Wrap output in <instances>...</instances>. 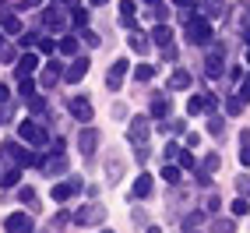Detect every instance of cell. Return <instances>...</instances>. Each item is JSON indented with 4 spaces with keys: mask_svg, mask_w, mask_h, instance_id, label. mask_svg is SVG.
<instances>
[{
    "mask_svg": "<svg viewBox=\"0 0 250 233\" xmlns=\"http://www.w3.org/2000/svg\"><path fill=\"white\" fill-rule=\"evenodd\" d=\"M130 194H134V198H148V194H152V173H145V170H141V177L134 180Z\"/></svg>",
    "mask_w": 250,
    "mask_h": 233,
    "instance_id": "obj_16",
    "label": "cell"
},
{
    "mask_svg": "<svg viewBox=\"0 0 250 233\" xmlns=\"http://www.w3.org/2000/svg\"><path fill=\"white\" fill-rule=\"evenodd\" d=\"M0 152H4V159H11V163H18V166H32V163H39V159L32 156L28 148H21L18 141H7V145H0Z\"/></svg>",
    "mask_w": 250,
    "mask_h": 233,
    "instance_id": "obj_5",
    "label": "cell"
},
{
    "mask_svg": "<svg viewBox=\"0 0 250 233\" xmlns=\"http://www.w3.org/2000/svg\"><path fill=\"white\" fill-rule=\"evenodd\" d=\"M103 219H106V205H99V202L81 205V209L74 212V223H78V226H99Z\"/></svg>",
    "mask_w": 250,
    "mask_h": 233,
    "instance_id": "obj_3",
    "label": "cell"
},
{
    "mask_svg": "<svg viewBox=\"0 0 250 233\" xmlns=\"http://www.w3.org/2000/svg\"><path fill=\"white\" fill-rule=\"evenodd\" d=\"M36 46H39V53H53L57 49V43L49 39V36H42V39H36Z\"/></svg>",
    "mask_w": 250,
    "mask_h": 233,
    "instance_id": "obj_34",
    "label": "cell"
},
{
    "mask_svg": "<svg viewBox=\"0 0 250 233\" xmlns=\"http://www.w3.org/2000/svg\"><path fill=\"white\" fill-rule=\"evenodd\" d=\"M127 68H130V64H127L124 57H120V60H113V68L106 71V85H109L113 92H116V89L124 85V74H127Z\"/></svg>",
    "mask_w": 250,
    "mask_h": 233,
    "instance_id": "obj_11",
    "label": "cell"
},
{
    "mask_svg": "<svg viewBox=\"0 0 250 233\" xmlns=\"http://www.w3.org/2000/svg\"><path fill=\"white\" fill-rule=\"evenodd\" d=\"M99 141H103V138H99V131H95V127H81L78 148H81V156H85V159H92V156L99 152Z\"/></svg>",
    "mask_w": 250,
    "mask_h": 233,
    "instance_id": "obj_6",
    "label": "cell"
},
{
    "mask_svg": "<svg viewBox=\"0 0 250 233\" xmlns=\"http://www.w3.org/2000/svg\"><path fill=\"white\" fill-rule=\"evenodd\" d=\"M88 68H92V64H88V57H74V60H71V68H63V81L78 85V81L88 74Z\"/></svg>",
    "mask_w": 250,
    "mask_h": 233,
    "instance_id": "obj_8",
    "label": "cell"
},
{
    "mask_svg": "<svg viewBox=\"0 0 250 233\" xmlns=\"http://www.w3.org/2000/svg\"><path fill=\"white\" fill-rule=\"evenodd\" d=\"M14 184H18V170H7L0 177V187H14Z\"/></svg>",
    "mask_w": 250,
    "mask_h": 233,
    "instance_id": "obj_37",
    "label": "cell"
},
{
    "mask_svg": "<svg viewBox=\"0 0 250 233\" xmlns=\"http://www.w3.org/2000/svg\"><path fill=\"white\" fill-rule=\"evenodd\" d=\"M236 95H240V103H250V74L240 81V92H236Z\"/></svg>",
    "mask_w": 250,
    "mask_h": 233,
    "instance_id": "obj_36",
    "label": "cell"
},
{
    "mask_svg": "<svg viewBox=\"0 0 250 233\" xmlns=\"http://www.w3.org/2000/svg\"><path fill=\"white\" fill-rule=\"evenodd\" d=\"M134 156H138V163H145V159H148V148H145V141H141V145H134Z\"/></svg>",
    "mask_w": 250,
    "mask_h": 233,
    "instance_id": "obj_46",
    "label": "cell"
},
{
    "mask_svg": "<svg viewBox=\"0 0 250 233\" xmlns=\"http://www.w3.org/2000/svg\"><path fill=\"white\" fill-rule=\"evenodd\" d=\"M18 194H21V202H25L28 209H36V191H32V187H21Z\"/></svg>",
    "mask_w": 250,
    "mask_h": 233,
    "instance_id": "obj_38",
    "label": "cell"
},
{
    "mask_svg": "<svg viewBox=\"0 0 250 233\" xmlns=\"http://www.w3.org/2000/svg\"><path fill=\"white\" fill-rule=\"evenodd\" d=\"M226 110H229V113H240V110H243L240 95H229V99H226Z\"/></svg>",
    "mask_w": 250,
    "mask_h": 233,
    "instance_id": "obj_40",
    "label": "cell"
},
{
    "mask_svg": "<svg viewBox=\"0 0 250 233\" xmlns=\"http://www.w3.org/2000/svg\"><path fill=\"white\" fill-rule=\"evenodd\" d=\"M208 131H211V135H222V120H219V116H211V124H208Z\"/></svg>",
    "mask_w": 250,
    "mask_h": 233,
    "instance_id": "obj_47",
    "label": "cell"
},
{
    "mask_svg": "<svg viewBox=\"0 0 250 233\" xmlns=\"http://www.w3.org/2000/svg\"><path fill=\"white\" fill-rule=\"evenodd\" d=\"M187 43L190 46H208L211 43V25H208V18H187Z\"/></svg>",
    "mask_w": 250,
    "mask_h": 233,
    "instance_id": "obj_1",
    "label": "cell"
},
{
    "mask_svg": "<svg viewBox=\"0 0 250 233\" xmlns=\"http://www.w3.org/2000/svg\"><path fill=\"white\" fill-rule=\"evenodd\" d=\"M103 4H109V0H92V7H103Z\"/></svg>",
    "mask_w": 250,
    "mask_h": 233,
    "instance_id": "obj_52",
    "label": "cell"
},
{
    "mask_svg": "<svg viewBox=\"0 0 250 233\" xmlns=\"http://www.w3.org/2000/svg\"><path fill=\"white\" fill-rule=\"evenodd\" d=\"M28 110L32 113H46V99L42 95H28Z\"/></svg>",
    "mask_w": 250,
    "mask_h": 233,
    "instance_id": "obj_33",
    "label": "cell"
},
{
    "mask_svg": "<svg viewBox=\"0 0 250 233\" xmlns=\"http://www.w3.org/2000/svg\"><path fill=\"white\" fill-rule=\"evenodd\" d=\"M145 4H152V7H155V4H162V0H145Z\"/></svg>",
    "mask_w": 250,
    "mask_h": 233,
    "instance_id": "obj_53",
    "label": "cell"
},
{
    "mask_svg": "<svg viewBox=\"0 0 250 233\" xmlns=\"http://www.w3.org/2000/svg\"><path fill=\"white\" fill-rule=\"evenodd\" d=\"M18 81H21V85H18V92H21L25 99H28V95H36V81H32V74H28V78H18Z\"/></svg>",
    "mask_w": 250,
    "mask_h": 233,
    "instance_id": "obj_32",
    "label": "cell"
},
{
    "mask_svg": "<svg viewBox=\"0 0 250 233\" xmlns=\"http://www.w3.org/2000/svg\"><path fill=\"white\" fill-rule=\"evenodd\" d=\"M173 4L183 11V18H190V7H194V0H173Z\"/></svg>",
    "mask_w": 250,
    "mask_h": 233,
    "instance_id": "obj_42",
    "label": "cell"
},
{
    "mask_svg": "<svg viewBox=\"0 0 250 233\" xmlns=\"http://www.w3.org/2000/svg\"><path fill=\"white\" fill-rule=\"evenodd\" d=\"M18 43H21V49H28V46H36V36H32V32H21Z\"/></svg>",
    "mask_w": 250,
    "mask_h": 233,
    "instance_id": "obj_44",
    "label": "cell"
},
{
    "mask_svg": "<svg viewBox=\"0 0 250 233\" xmlns=\"http://www.w3.org/2000/svg\"><path fill=\"white\" fill-rule=\"evenodd\" d=\"M11 99V92H7V85H0V103H7Z\"/></svg>",
    "mask_w": 250,
    "mask_h": 233,
    "instance_id": "obj_50",
    "label": "cell"
},
{
    "mask_svg": "<svg viewBox=\"0 0 250 233\" xmlns=\"http://www.w3.org/2000/svg\"><path fill=\"white\" fill-rule=\"evenodd\" d=\"M152 43H155V46H162V49H166V46H173V28H169V25H155Z\"/></svg>",
    "mask_w": 250,
    "mask_h": 233,
    "instance_id": "obj_17",
    "label": "cell"
},
{
    "mask_svg": "<svg viewBox=\"0 0 250 233\" xmlns=\"http://www.w3.org/2000/svg\"><path fill=\"white\" fill-rule=\"evenodd\" d=\"M42 166H46V173H63V170H67V159H63V156L57 152V156H49Z\"/></svg>",
    "mask_w": 250,
    "mask_h": 233,
    "instance_id": "obj_21",
    "label": "cell"
},
{
    "mask_svg": "<svg viewBox=\"0 0 250 233\" xmlns=\"http://www.w3.org/2000/svg\"><path fill=\"white\" fill-rule=\"evenodd\" d=\"M197 184H201V187H208V184H211V177H208V170H197Z\"/></svg>",
    "mask_w": 250,
    "mask_h": 233,
    "instance_id": "obj_48",
    "label": "cell"
},
{
    "mask_svg": "<svg viewBox=\"0 0 250 233\" xmlns=\"http://www.w3.org/2000/svg\"><path fill=\"white\" fill-rule=\"evenodd\" d=\"M81 36H85V43H88V46H99V43H103V39H99V36H95V32H92L88 25H85V32H81Z\"/></svg>",
    "mask_w": 250,
    "mask_h": 233,
    "instance_id": "obj_43",
    "label": "cell"
},
{
    "mask_svg": "<svg viewBox=\"0 0 250 233\" xmlns=\"http://www.w3.org/2000/svg\"><path fill=\"white\" fill-rule=\"evenodd\" d=\"M162 180H166V184H180V177H183V170H180V166H173L169 159H166V166H162V173H159Z\"/></svg>",
    "mask_w": 250,
    "mask_h": 233,
    "instance_id": "obj_19",
    "label": "cell"
},
{
    "mask_svg": "<svg viewBox=\"0 0 250 233\" xmlns=\"http://www.w3.org/2000/svg\"><path fill=\"white\" fill-rule=\"evenodd\" d=\"M169 89H176V92L180 89H190V74L187 71H173L169 74Z\"/></svg>",
    "mask_w": 250,
    "mask_h": 233,
    "instance_id": "obj_23",
    "label": "cell"
},
{
    "mask_svg": "<svg viewBox=\"0 0 250 233\" xmlns=\"http://www.w3.org/2000/svg\"><path fill=\"white\" fill-rule=\"evenodd\" d=\"M243 39H247V43H250V25H243Z\"/></svg>",
    "mask_w": 250,
    "mask_h": 233,
    "instance_id": "obj_51",
    "label": "cell"
},
{
    "mask_svg": "<svg viewBox=\"0 0 250 233\" xmlns=\"http://www.w3.org/2000/svg\"><path fill=\"white\" fill-rule=\"evenodd\" d=\"M222 53H226L222 46H211V49H208V57H205V74H208V78H222V74H226Z\"/></svg>",
    "mask_w": 250,
    "mask_h": 233,
    "instance_id": "obj_7",
    "label": "cell"
},
{
    "mask_svg": "<svg viewBox=\"0 0 250 233\" xmlns=\"http://www.w3.org/2000/svg\"><path fill=\"white\" fill-rule=\"evenodd\" d=\"M240 163L250 166V141H247V148H240Z\"/></svg>",
    "mask_w": 250,
    "mask_h": 233,
    "instance_id": "obj_49",
    "label": "cell"
},
{
    "mask_svg": "<svg viewBox=\"0 0 250 233\" xmlns=\"http://www.w3.org/2000/svg\"><path fill=\"white\" fill-rule=\"evenodd\" d=\"M0 28H4L7 32V36H21V18H18V14H14V11H4V7H0Z\"/></svg>",
    "mask_w": 250,
    "mask_h": 233,
    "instance_id": "obj_12",
    "label": "cell"
},
{
    "mask_svg": "<svg viewBox=\"0 0 250 233\" xmlns=\"http://www.w3.org/2000/svg\"><path fill=\"white\" fill-rule=\"evenodd\" d=\"M18 135H21V141L36 145V148H46V145H49V131H46L42 124H36V120H21Z\"/></svg>",
    "mask_w": 250,
    "mask_h": 233,
    "instance_id": "obj_2",
    "label": "cell"
},
{
    "mask_svg": "<svg viewBox=\"0 0 250 233\" xmlns=\"http://www.w3.org/2000/svg\"><path fill=\"white\" fill-rule=\"evenodd\" d=\"M232 212H236V215H247V212H250V202H247L243 194L236 198V202H232Z\"/></svg>",
    "mask_w": 250,
    "mask_h": 233,
    "instance_id": "obj_35",
    "label": "cell"
},
{
    "mask_svg": "<svg viewBox=\"0 0 250 233\" xmlns=\"http://www.w3.org/2000/svg\"><path fill=\"white\" fill-rule=\"evenodd\" d=\"M36 68H39V57H36V53H25V57L18 60V78H28V74H36Z\"/></svg>",
    "mask_w": 250,
    "mask_h": 233,
    "instance_id": "obj_18",
    "label": "cell"
},
{
    "mask_svg": "<svg viewBox=\"0 0 250 233\" xmlns=\"http://www.w3.org/2000/svg\"><path fill=\"white\" fill-rule=\"evenodd\" d=\"M81 191V180H63V184H53V191H49V198H53L57 205H63L71 194H78Z\"/></svg>",
    "mask_w": 250,
    "mask_h": 233,
    "instance_id": "obj_10",
    "label": "cell"
},
{
    "mask_svg": "<svg viewBox=\"0 0 250 233\" xmlns=\"http://www.w3.org/2000/svg\"><path fill=\"white\" fill-rule=\"evenodd\" d=\"M42 22H46L49 28H63V25H67V11H63V7H49V11L42 14Z\"/></svg>",
    "mask_w": 250,
    "mask_h": 233,
    "instance_id": "obj_15",
    "label": "cell"
},
{
    "mask_svg": "<svg viewBox=\"0 0 250 233\" xmlns=\"http://www.w3.org/2000/svg\"><path fill=\"white\" fill-rule=\"evenodd\" d=\"M236 191H240L243 198H250V177H236Z\"/></svg>",
    "mask_w": 250,
    "mask_h": 233,
    "instance_id": "obj_39",
    "label": "cell"
},
{
    "mask_svg": "<svg viewBox=\"0 0 250 233\" xmlns=\"http://www.w3.org/2000/svg\"><path fill=\"white\" fill-rule=\"evenodd\" d=\"M187 113H190V116L205 113V95H190V99H187Z\"/></svg>",
    "mask_w": 250,
    "mask_h": 233,
    "instance_id": "obj_27",
    "label": "cell"
},
{
    "mask_svg": "<svg viewBox=\"0 0 250 233\" xmlns=\"http://www.w3.org/2000/svg\"><path fill=\"white\" fill-rule=\"evenodd\" d=\"M148 135H152L148 116H130V124H127V141H130V145H141V141H148Z\"/></svg>",
    "mask_w": 250,
    "mask_h": 233,
    "instance_id": "obj_4",
    "label": "cell"
},
{
    "mask_svg": "<svg viewBox=\"0 0 250 233\" xmlns=\"http://www.w3.org/2000/svg\"><path fill=\"white\" fill-rule=\"evenodd\" d=\"M152 116H159V120L169 116V99H155V103H152Z\"/></svg>",
    "mask_w": 250,
    "mask_h": 233,
    "instance_id": "obj_30",
    "label": "cell"
},
{
    "mask_svg": "<svg viewBox=\"0 0 250 233\" xmlns=\"http://www.w3.org/2000/svg\"><path fill=\"white\" fill-rule=\"evenodd\" d=\"M162 156H166V159H176V156H180V145H176V141H169V145L162 148Z\"/></svg>",
    "mask_w": 250,
    "mask_h": 233,
    "instance_id": "obj_41",
    "label": "cell"
},
{
    "mask_svg": "<svg viewBox=\"0 0 250 233\" xmlns=\"http://www.w3.org/2000/svg\"><path fill=\"white\" fill-rule=\"evenodd\" d=\"M201 223H205V215H201V212H190V215H183V230H197Z\"/></svg>",
    "mask_w": 250,
    "mask_h": 233,
    "instance_id": "obj_31",
    "label": "cell"
},
{
    "mask_svg": "<svg viewBox=\"0 0 250 233\" xmlns=\"http://www.w3.org/2000/svg\"><path fill=\"white\" fill-rule=\"evenodd\" d=\"M4 230H11V233H32V215L28 212H11L4 219Z\"/></svg>",
    "mask_w": 250,
    "mask_h": 233,
    "instance_id": "obj_9",
    "label": "cell"
},
{
    "mask_svg": "<svg viewBox=\"0 0 250 233\" xmlns=\"http://www.w3.org/2000/svg\"><path fill=\"white\" fill-rule=\"evenodd\" d=\"M60 78H63V68L53 60V64H46V71H42V78H39V85H42V89H53Z\"/></svg>",
    "mask_w": 250,
    "mask_h": 233,
    "instance_id": "obj_13",
    "label": "cell"
},
{
    "mask_svg": "<svg viewBox=\"0 0 250 233\" xmlns=\"http://www.w3.org/2000/svg\"><path fill=\"white\" fill-rule=\"evenodd\" d=\"M247 64H250V49H247Z\"/></svg>",
    "mask_w": 250,
    "mask_h": 233,
    "instance_id": "obj_55",
    "label": "cell"
},
{
    "mask_svg": "<svg viewBox=\"0 0 250 233\" xmlns=\"http://www.w3.org/2000/svg\"><path fill=\"white\" fill-rule=\"evenodd\" d=\"M134 78H138V85H141V81H152V78H155V68H152V64H138V68H134Z\"/></svg>",
    "mask_w": 250,
    "mask_h": 233,
    "instance_id": "obj_26",
    "label": "cell"
},
{
    "mask_svg": "<svg viewBox=\"0 0 250 233\" xmlns=\"http://www.w3.org/2000/svg\"><path fill=\"white\" fill-rule=\"evenodd\" d=\"M205 170H208V173H211V170H219V156H215V152L205 159Z\"/></svg>",
    "mask_w": 250,
    "mask_h": 233,
    "instance_id": "obj_45",
    "label": "cell"
},
{
    "mask_svg": "<svg viewBox=\"0 0 250 233\" xmlns=\"http://www.w3.org/2000/svg\"><path fill=\"white\" fill-rule=\"evenodd\" d=\"M57 49H60L63 57H74V53H78V36H63V39L57 43Z\"/></svg>",
    "mask_w": 250,
    "mask_h": 233,
    "instance_id": "obj_22",
    "label": "cell"
},
{
    "mask_svg": "<svg viewBox=\"0 0 250 233\" xmlns=\"http://www.w3.org/2000/svg\"><path fill=\"white\" fill-rule=\"evenodd\" d=\"M71 22H74V28H85V25H88V11L71 7Z\"/></svg>",
    "mask_w": 250,
    "mask_h": 233,
    "instance_id": "obj_29",
    "label": "cell"
},
{
    "mask_svg": "<svg viewBox=\"0 0 250 233\" xmlns=\"http://www.w3.org/2000/svg\"><path fill=\"white\" fill-rule=\"evenodd\" d=\"M0 49H4V36H0Z\"/></svg>",
    "mask_w": 250,
    "mask_h": 233,
    "instance_id": "obj_54",
    "label": "cell"
},
{
    "mask_svg": "<svg viewBox=\"0 0 250 233\" xmlns=\"http://www.w3.org/2000/svg\"><path fill=\"white\" fill-rule=\"evenodd\" d=\"M127 43H130V49H134V53H145V49H148V39H145V32H134V36H130Z\"/></svg>",
    "mask_w": 250,
    "mask_h": 233,
    "instance_id": "obj_28",
    "label": "cell"
},
{
    "mask_svg": "<svg viewBox=\"0 0 250 233\" xmlns=\"http://www.w3.org/2000/svg\"><path fill=\"white\" fill-rule=\"evenodd\" d=\"M106 173H109V184H116V180L124 177V159H109L106 163Z\"/></svg>",
    "mask_w": 250,
    "mask_h": 233,
    "instance_id": "obj_24",
    "label": "cell"
},
{
    "mask_svg": "<svg viewBox=\"0 0 250 233\" xmlns=\"http://www.w3.org/2000/svg\"><path fill=\"white\" fill-rule=\"evenodd\" d=\"M67 106H71V113H74V120H92V103H88V99H78V95H74Z\"/></svg>",
    "mask_w": 250,
    "mask_h": 233,
    "instance_id": "obj_14",
    "label": "cell"
},
{
    "mask_svg": "<svg viewBox=\"0 0 250 233\" xmlns=\"http://www.w3.org/2000/svg\"><path fill=\"white\" fill-rule=\"evenodd\" d=\"M201 7H205V18H222L226 14L222 0H201Z\"/></svg>",
    "mask_w": 250,
    "mask_h": 233,
    "instance_id": "obj_20",
    "label": "cell"
},
{
    "mask_svg": "<svg viewBox=\"0 0 250 233\" xmlns=\"http://www.w3.org/2000/svg\"><path fill=\"white\" fill-rule=\"evenodd\" d=\"M0 4H7V0H0Z\"/></svg>",
    "mask_w": 250,
    "mask_h": 233,
    "instance_id": "obj_56",
    "label": "cell"
},
{
    "mask_svg": "<svg viewBox=\"0 0 250 233\" xmlns=\"http://www.w3.org/2000/svg\"><path fill=\"white\" fill-rule=\"evenodd\" d=\"M176 163H180V170H194V166H197V159H194V152H190V148H180Z\"/></svg>",
    "mask_w": 250,
    "mask_h": 233,
    "instance_id": "obj_25",
    "label": "cell"
}]
</instances>
